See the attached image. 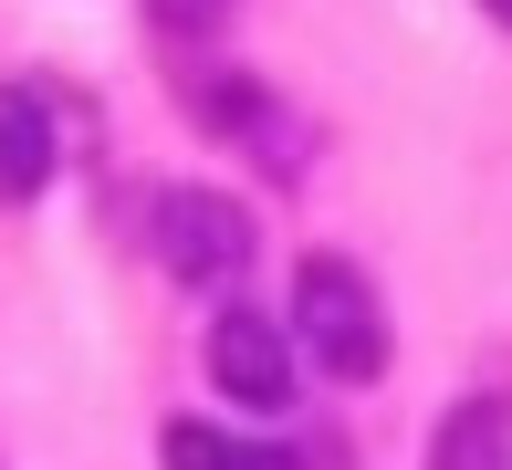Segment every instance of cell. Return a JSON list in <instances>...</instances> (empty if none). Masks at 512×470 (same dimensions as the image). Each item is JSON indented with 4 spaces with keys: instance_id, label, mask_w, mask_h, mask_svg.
Returning <instances> with one entry per match:
<instances>
[{
    "instance_id": "5b68a950",
    "label": "cell",
    "mask_w": 512,
    "mask_h": 470,
    "mask_svg": "<svg viewBox=\"0 0 512 470\" xmlns=\"http://www.w3.org/2000/svg\"><path fill=\"white\" fill-rule=\"evenodd\" d=\"M429 470H512V408L502 397H460L429 429Z\"/></svg>"
},
{
    "instance_id": "3957f363",
    "label": "cell",
    "mask_w": 512,
    "mask_h": 470,
    "mask_svg": "<svg viewBox=\"0 0 512 470\" xmlns=\"http://www.w3.org/2000/svg\"><path fill=\"white\" fill-rule=\"evenodd\" d=\"M209 376H220L241 408H293V345L272 314H220L209 324Z\"/></svg>"
},
{
    "instance_id": "8992f818",
    "label": "cell",
    "mask_w": 512,
    "mask_h": 470,
    "mask_svg": "<svg viewBox=\"0 0 512 470\" xmlns=\"http://www.w3.org/2000/svg\"><path fill=\"white\" fill-rule=\"evenodd\" d=\"M157 460L168 470H293L283 450H262V439H241V429H209V418H168Z\"/></svg>"
},
{
    "instance_id": "6da1fadb",
    "label": "cell",
    "mask_w": 512,
    "mask_h": 470,
    "mask_svg": "<svg viewBox=\"0 0 512 470\" xmlns=\"http://www.w3.org/2000/svg\"><path fill=\"white\" fill-rule=\"evenodd\" d=\"M293 345H304L335 387H377L387 376V303H377V282L356 262H335V251H314V262L293 272Z\"/></svg>"
},
{
    "instance_id": "52a82bcc",
    "label": "cell",
    "mask_w": 512,
    "mask_h": 470,
    "mask_svg": "<svg viewBox=\"0 0 512 470\" xmlns=\"http://www.w3.org/2000/svg\"><path fill=\"white\" fill-rule=\"evenodd\" d=\"M492 21H502V32H512V0H492Z\"/></svg>"
},
{
    "instance_id": "7a4b0ae2",
    "label": "cell",
    "mask_w": 512,
    "mask_h": 470,
    "mask_svg": "<svg viewBox=\"0 0 512 470\" xmlns=\"http://www.w3.org/2000/svg\"><path fill=\"white\" fill-rule=\"evenodd\" d=\"M157 262L168 282H241L251 272V209L220 188H157Z\"/></svg>"
},
{
    "instance_id": "277c9868",
    "label": "cell",
    "mask_w": 512,
    "mask_h": 470,
    "mask_svg": "<svg viewBox=\"0 0 512 470\" xmlns=\"http://www.w3.org/2000/svg\"><path fill=\"white\" fill-rule=\"evenodd\" d=\"M42 178H53V115H42V94L0 84V209L42 199Z\"/></svg>"
}]
</instances>
